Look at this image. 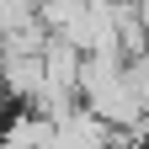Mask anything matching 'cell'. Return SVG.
<instances>
[{
  "mask_svg": "<svg viewBox=\"0 0 149 149\" xmlns=\"http://www.w3.org/2000/svg\"><path fill=\"white\" fill-rule=\"evenodd\" d=\"M80 101L107 117L112 128H123V133H149V117L133 96V85H128V69H123V53H85L80 64Z\"/></svg>",
  "mask_w": 149,
  "mask_h": 149,
  "instance_id": "1",
  "label": "cell"
},
{
  "mask_svg": "<svg viewBox=\"0 0 149 149\" xmlns=\"http://www.w3.org/2000/svg\"><path fill=\"white\" fill-rule=\"evenodd\" d=\"M123 69H128V85H133V96H139V107H144V117H149V53L123 59Z\"/></svg>",
  "mask_w": 149,
  "mask_h": 149,
  "instance_id": "2",
  "label": "cell"
},
{
  "mask_svg": "<svg viewBox=\"0 0 149 149\" xmlns=\"http://www.w3.org/2000/svg\"><path fill=\"white\" fill-rule=\"evenodd\" d=\"M6 107H11V96H6V85H0V117H6Z\"/></svg>",
  "mask_w": 149,
  "mask_h": 149,
  "instance_id": "3",
  "label": "cell"
},
{
  "mask_svg": "<svg viewBox=\"0 0 149 149\" xmlns=\"http://www.w3.org/2000/svg\"><path fill=\"white\" fill-rule=\"evenodd\" d=\"M144 139H149V133H144Z\"/></svg>",
  "mask_w": 149,
  "mask_h": 149,
  "instance_id": "4",
  "label": "cell"
}]
</instances>
